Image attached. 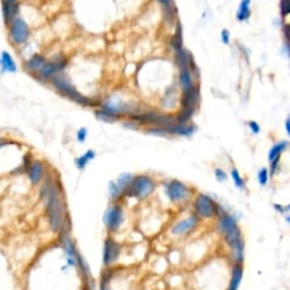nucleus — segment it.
Wrapping results in <instances>:
<instances>
[{
	"label": "nucleus",
	"mask_w": 290,
	"mask_h": 290,
	"mask_svg": "<svg viewBox=\"0 0 290 290\" xmlns=\"http://www.w3.org/2000/svg\"><path fill=\"white\" fill-rule=\"evenodd\" d=\"M41 196L46 203V213L51 229L55 231L60 230L65 223V213L59 187L55 181L48 180L42 186Z\"/></svg>",
	"instance_id": "f257e3e1"
},
{
	"label": "nucleus",
	"mask_w": 290,
	"mask_h": 290,
	"mask_svg": "<svg viewBox=\"0 0 290 290\" xmlns=\"http://www.w3.org/2000/svg\"><path fill=\"white\" fill-rule=\"evenodd\" d=\"M51 82H53V85L56 90L59 91L63 95L69 98L71 100L82 106H92V101L88 98L82 95L81 93H78L76 88L72 85V83L65 76L57 74L51 78Z\"/></svg>",
	"instance_id": "f03ea898"
},
{
	"label": "nucleus",
	"mask_w": 290,
	"mask_h": 290,
	"mask_svg": "<svg viewBox=\"0 0 290 290\" xmlns=\"http://www.w3.org/2000/svg\"><path fill=\"white\" fill-rule=\"evenodd\" d=\"M154 188L153 181L147 176H139L133 178L129 184L125 187L123 194L126 196H133V198H145L151 194Z\"/></svg>",
	"instance_id": "7ed1b4c3"
},
{
	"label": "nucleus",
	"mask_w": 290,
	"mask_h": 290,
	"mask_svg": "<svg viewBox=\"0 0 290 290\" xmlns=\"http://www.w3.org/2000/svg\"><path fill=\"white\" fill-rule=\"evenodd\" d=\"M9 29V39L16 45H22L26 43L30 37V26L23 20L22 17L17 16L8 26Z\"/></svg>",
	"instance_id": "20e7f679"
},
{
	"label": "nucleus",
	"mask_w": 290,
	"mask_h": 290,
	"mask_svg": "<svg viewBox=\"0 0 290 290\" xmlns=\"http://www.w3.org/2000/svg\"><path fill=\"white\" fill-rule=\"evenodd\" d=\"M67 66V60L64 57H57L53 62H45L43 66L37 72V78L42 82L49 81L56 76L59 72H62Z\"/></svg>",
	"instance_id": "39448f33"
},
{
	"label": "nucleus",
	"mask_w": 290,
	"mask_h": 290,
	"mask_svg": "<svg viewBox=\"0 0 290 290\" xmlns=\"http://www.w3.org/2000/svg\"><path fill=\"white\" fill-rule=\"evenodd\" d=\"M195 207L199 216L204 218H210L219 213V205L214 203L212 199L207 195H200Z\"/></svg>",
	"instance_id": "423d86ee"
},
{
	"label": "nucleus",
	"mask_w": 290,
	"mask_h": 290,
	"mask_svg": "<svg viewBox=\"0 0 290 290\" xmlns=\"http://www.w3.org/2000/svg\"><path fill=\"white\" fill-rule=\"evenodd\" d=\"M167 194L171 201H174V202H179V201H184L188 198L189 190L184 184H182V182L178 180H174L167 187Z\"/></svg>",
	"instance_id": "0eeeda50"
},
{
	"label": "nucleus",
	"mask_w": 290,
	"mask_h": 290,
	"mask_svg": "<svg viewBox=\"0 0 290 290\" xmlns=\"http://www.w3.org/2000/svg\"><path fill=\"white\" fill-rule=\"evenodd\" d=\"M20 13V5L18 2H4L2 3V14L4 23L7 26L15 20Z\"/></svg>",
	"instance_id": "6e6552de"
},
{
	"label": "nucleus",
	"mask_w": 290,
	"mask_h": 290,
	"mask_svg": "<svg viewBox=\"0 0 290 290\" xmlns=\"http://www.w3.org/2000/svg\"><path fill=\"white\" fill-rule=\"evenodd\" d=\"M198 223H199V217L193 214V216L177 222L175 226L172 227V233H175L177 236L185 235V233L193 230V229L198 226Z\"/></svg>",
	"instance_id": "1a4fd4ad"
},
{
	"label": "nucleus",
	"mask_w": 290,
	"mask_h": 290,
	"mask_svg": "<svg viewBox=\"0 0 290 290\" xmlns=\"http://www.w3.org/2000/svg\"><path fill=\"white\" fill-rule=\"evenodd\" d=\"M288 143L286 141H282L278 144H275L274 147L270 150L269 152V162H270V172L271 175H273L278 169L279 161H280V156L281 153L287 149Z\"/></svg>",
	"instance_id": "9d476101"
},
{
	"label": "nucleus",
	"mask_w": 290,
	"mask_h": 290,
	"mask_svg": "<svg viewBox=\"0 0 290 290\" xmlns=\"http://www.w3.org/2000/svg\"><path fill=\"white\" fill-rule=\"evenodd\" d=\"M123 210H121L120 207H114L109 209L105 216L106 226L111 229V230H115V229L120 226L121 221H123Z\"/></svg>",
	"instance_id": "9b49d317"
},
{
	"label": "nucleus",
	"mask_w": 290,
	"mask_h": 290,
	"mask_svg": "<svg viewBox=\"0 0 290 290\" xmlns=\"http://www.w3.org/2000/svg\"><path fill=\"white\" fill-rule=\"evenodd\" d=\"M200 101V90L198 86L193 85L184 91L181 98L182 108H195Z\"/></svg>",
	"instance_id": "f8f14e48"
},
{
	"label": "nucleus",
	"mask_w": 290,
	"mask_h": 290,
	"mask_svg": "<svg viewBox=\"0 0 290 290\" xmlns=\"http://www.w3.org/2000/svg\"><path fill=\"white\" fill-rule=\"evenodd\" d=\"M120 253V246L117 244L115 240L108 239L105 244V251H104V261L106 265L111 264L118 259Z\"/></svg>",
	"instance_id": "ddd939ff"
},
{
	"label": "nucleus",
	"mask_w": 290,
	"mask_h": 290,
	"mask_svg": "<svg viewBox=\"0 0 290 290\" xmlns=\"http://www.w3.org/2000/svg\"><path fill=\"white\" fill-rule=\"evenodd\" d=\"M0 69H2L3 74H15L17 72V65L13 56L8 51H4V53L0 54Z\"/></svg>",
	"instance_id": "4468645a"
},
{
	"label": "nucleus",
	"mask_w": 290,
	"mask_h": 290,
	"mask_svg": "<svg viewBox=\"0 0 290 290\" xmlns=\"http://www.w3.org/2000/svg\"><path fill=\"white\" fill-rule=\"evenodd\" d=\"M27 175L32 184H37L43 178L44 175V166L40 161H34L27 168Z\"/></svg>",
	"instance_id": "2eb2a0df"
},
{
	"label": "nucleus",
	"mask_w": 290,
	"mask_h": 290,
	"mask_svg": "<svg viewBox=\"0 0 290 290\" xmlns=\"http://www.w3.org/2000/svg\"><path fill=\"white\" fill-rule=\"evenodd\" d=\"M46 60L43 56L34 55L26 60L25 68H26V71L30 73H37L41 69V67L43 66Z\"/></svg>",
	"instance_id": "dca6fc26"
},
{
	"label": "nucleus",
	"mask_w": 290,
	"mask_h": 290,
	"mask_svg": "<svg viewBox=\"0 0 290 290\" xmlns=\"http://www.w3.org/2000/svg\"><path fill=\"white\" fill-rule=\"evenodd\" d=\"M176 62L179 68H189L191 63V55L184 48L176 50Z\"/></svg>",
	"instance_id": "f3484780"
},
{
	"label": "nucleus",
	"mask_w": 290,
	"mask_h": 290,
	"mask_svg": "<svg viewBox=\"0 0 290 290\" xmlns=\"http://www.w3.org/2000/svg\"><path fill=\"white\" fill-rule=\"evenodd\" d=\"M237 226V223L235 221V219L232 217L228 216V214H221L219 220V229L220 231L226 233L229 230H231L232 228H235Z\"/></svg>",
	"instance_id": "a211bd4d"
},
{
	"label": "nucleus",
	"mask_w": 290,
	"mask_h": 290,
	"mask_svg": "<svg viewBox=\"0 0 290 290\" xmlns=\"http://www.w3.org/2000/svg\"><path fill=\"white\" fill-rule=\"evenodd\" d=\"M179 82L184 91L194 85L193 77H191V71L189 68H180L179 73Z\"/></svg>",
	"instance_id": "6ab92c4d"
},
{
	"label": "nucleus",
	"mask_w": 290,
	"mask_h": 290,
	"mask_svg": "<svg viewBox=\"0 0 290 290\" xmlns=\"http://www.w3.org/2000/svg\"><path fill=\"white\" fill-rule=\"evenodd\" d=\"M241 277H243V268L240 265L235 266V269L232 271L231 280L230 283H229L228 290H238V287H239L241 281Z\"/></svg>",
	"instance_id": "aec40b11"
},
{
	"label": "nucleus",
	"mask_w": 290,
	"mask_h": 290,
	"mask_svg": "<svg viewBox=\"0 0 290 290\" xmlns=\"http://www.w3.org/2000/svg\"><path fill=\"white\" fill-rule=\"evenodd\" d=\"M250 3H247L246 0H243L239 5L237 12V20L239 22H245L251 16V9H250Z\"/></svg>",
	"instance_id": "412c9836"
},
{
	"label": "nucleus",
	"mask_w": 290,
	"mask_h": 290,
	"mask_svg": "<svg viewBox=\"0 0 290 290\" xmlns=\"http://www.w3.org/2000/svg\"><path fill=\"white\" fill-rule=\"evenodd\" d=\"M94 157H95V153H94V151H92V150H88V151L84 154V156L79 157L76 160V166H77L78 169H84V168L86 167L87 163L90 162Z\"/></svg>",
	"instance_id": "4be33fe9"
},
{
	"label": "nucleus",
	"mask_w": 290,
	"mask_h": 290,
	"mask_svg": "<svg viewBox=\"0 0 290 290\" xmlns=\"http://www.w3.org/2000/svg\"><path fill=\"white\" fill-rule=\"evenodd\" d=\"M161 3V5L165 8L166 16L168 18H172L175 16L176 8L174 7V0H159Z\"/></svg>",
	"instance_id": "5701e85b"
},
{
	"label": "nucleus",
	"mask_w": 290,
	"mask_h": 290,
	"mask_svg": "<svg viewBox=\"0 0 290 290\" xmlns=\"http://www.w3.org/2000/svg\"><path fill=\"white\" fill-rule=\"evenodd\" d=\"M194 111H195V108H182L180 115L178 116V118H177V123L186 124L187 121L193 117Z\"/></svg>",
	"instance_id": "b1692460"
},
{
	"label": "nucleus",
	"mask_w": 290,
	"mask_h": 290,
	"mask_svg": "<svg viewBox=\"0 0 290 290\" xmlns=\"http://www.w3.org/2000/svg\"><path fill=\"white\" fill-rule=\"evenodd\" d=\"M171 44L175 48V50H178V49L182 48V33H181V27H180L179 23L177 24V31H176L174 37H172Z\"/></svg>",
	"instance_id": "393cba45"
},
{
	"label": "nucleus",
	"mask_w": 290,
	"mask_h": 290,
	"mask_svg": "<svg viewBox=\"0 0 290 290\" xmlns=\"http://www.w3.org/2000/svg\"><path fill=\"white\" fill-rule=\"evenodd\" d=\"M231 177H232V179H233V182H235V185L238 187V188H240V189L244 188L245 181H244V179L241 178L240 175H239V172H238L236 169H232Z\"/></svg>",
	"instance_id": "a878e982"
},
{
	"label": "nucleus",
	"mask_w": 290,
	"mask_h": 290,
	"mask_svg": "<svg viewBox=\"0 0 290 290\" xmlns=\"http://www.w3.org/2000/svg\"><path fill=\"white\" fill-rule=\"evenodd\" d=\"M280 13L286 18L290 14V0H280Z\"/></svg>",
	"instance_id": "bb28decb"
},
{
	"label": "nucleus",
	"mask_w": 290,
	"mask_h": 290,
	"mask_svg": "<svg viewBox=\"0 0 290 290\" xmlns=\"http://www.w3.org/2000/svg\"><path fill=\"white\" fill-rule=\"evenodd\" d=\"M96 116H98V118L101 119V120H105V121H108V123H112V121H115L118 117H116V116H112L110 114H108V112H106L104 110H100V111H98L96 112Z\"/></svg>",
	"instance_id": "cd10ccee"
},
{
	"label": "nucleus",
	"mask_w": 290,
	"mask_h": 290,
	"mask_svg": "<svg viewBox=\"0 0 290 290\" xmlns=\"http://www.w3.org/2000/svg\"><path fill=\"white\" fill-rule=\"evenodd\" d=\"M257 178H259L260 185L265 186L266 184H268V179H269L268 169H266V168H263V169H261L259 171V175H257Z\"/></svg>",
	"instance_id": "c85d7f7f"
},
{
	"label": "nucleus",
	"mask_w": 290,
	"mask_h": 290,
	"mask_svg": "<svg viewBox=\"0 0 290 290\" xmlns=\"http://www.w3.org/2000/svg\"><path fill=\"white\" fill-rule=\"evenodd\" d=\"M109 188H110V193H111L112 198H117V196H119V194L123 193L120 189V187L117 185V182H111Z\"/></svg>",
	"instance_id": "c756f323"
},
{
	"label": "nucleus",
	"mask_w": 290,
	"mask_h": 290,
	"mask_svg": "<svg viewBox=\"0 0 290 290\" xmlns=\"http://www.w3.org/2000/svg\"><path fill=\"white\" fill-rule=\"evenodd\" d=\"M221 41L223 44H229V42H230V32L229 30L224 29L221 32Z\"/></svg>",
	"instance_id": "7c9ffc66"
},
{
	"label": "nucleus",
	"mask_w": 290,
	"mask_h": 290,
	"mask_svg": "<svg viewBox=\"0 0 290 290\" xmlns=\"http://www.w3.org/2000/svg\"><path fill=\"white\" fill-rule=\"evenodd\" d=\"M87 136V130L86 128H81L77 132V139L79 142H84Z\"/></svg>",
	"instance_id": "2f4dec72"
},
{
	"label": "nucleus",
	"mask_w": 290,
	"mask_h": 290,
	"mask_svg": "<svg viewBox=\"0 0 290 290\" xmlns=\"http://www.w3.org/2000/svg\"><path fill=\"white\" fill-rule=\"evenodd\" d=\"M249 127H250L252 133H254V134H259L260 133L261 128H260V126H259V124L256 123V121H250Z\"/></svg>",
	"instance_id": "473e14b6"
},
{
	"label": "nucleus",
	"mask_w": 290,
	"mask_h": 290,
	"mask_svg": "<svg viewBox=\"0 0 290 290\" xmlns=\"http://www.w3.org/2000/svg\"><path fill=\"white\" fill-rule=\"evenodd\" d=\"M216 176H217V179L219 181H223V180L227 179L226 172H224L222 169H216Z\"/></svg>",
	"instance_id": "72a5a7b5"
},
{
	"label": "nucleus",
	"mask_w": 290,
	"mask_h": 290,
	"mask_svg": "<svg viewBox=\"0 0 290 290\" xmlns=\"http://www.w3.org/2000/svg\"><path fill=\"white\" fill-rule=\"evenodd\" d=\"M283 32H284V36H286V40H287V42H288V41H289V25L284 26Z\"/></svg>",
	"instance_id": "f704fd0d"
},
{
	"label": "nucleus",
	"mask_w": 290,
	"mask_h": 290,
	"mask_svg": "<svg viewBox=\"0 0 290 290\" xmlns=\"http://www.w3.org/2000/svg\"><path fill=\"white\" fill-rule=\"evenodd\" d=\"M289 124H290V120L289 118L286 120V130H287V134H290V129H289Z\"/></svg>",
	"instance_id": "c9c22d12"
},
{
	"label": "nucleus",
	"mask_w": 290,
	"mask_h": 290,
	"mask_svg": "<svg viewBox=\"0 0 290 290\" xmlns=\"http://www.w3.org/2000/svg\"><path fill=\"white\" fill-rule=\"evenodd\" d=\"M4 2H17V0H4Z\"/></svg>",
	"instance_id": "e433bc0d"
},
{
	"label": "nucleus",
	"mask_w": 290,
	"mask_h": 290,
	"mask_svg": "<svg viewBox=\"0 0 290 290\" xmlns=\"http://www.w3.org/2000/svg\"><path fill=\"white\" fill-rule=\"evenodd\" d=\"M246 2H247V3H250V4H251V0H246Z\"/></svg>",
	"instance_id": "4c0bfd02"
}]
</instances>
